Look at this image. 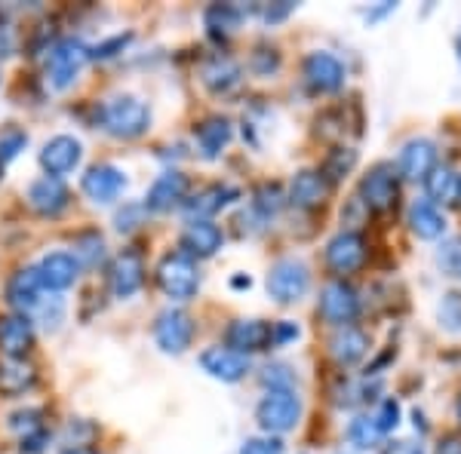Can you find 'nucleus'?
Wrapping results in <instances>:
<instances>
[{"label":"nucleus","mask_w":461,"mask_h":454,"mask_svg":"<svg viewBox=\"0 0 461 454\" xmlns=\"http://www.w3.org/2000/svg\"><path fill=\"white\" fill-rule=\"evenodd\" d=\"M102 126L117 138H139L151 126V108L136 95H114L102 105Z\"/></svg>","instance_id":"1"},{"label":"nucleus","mask_w":461,"mask_h":454,"mask_svg":"<svg viewBox=\"0 0 461 454\" xmlns=\"http://www.w3.org/2000/svg\"><path fill=\"white\" fill-rule=\"evenodd\" d=\"M158 286L160 292L173 301H191L200 289V271L197 262L185 252H169L158 264Z\"/></svg>","instance_id":"2"},{"label":"nucleus","mask_w":461,"mask_h":454,"mask_svg":"<svg viewBox=\"0 0 461 454\" xmlns=\"http://www.w3.org/2000/svg\"><path fill=\"white\" fill-rule=\"evenodd\" d=\"M302 418V399L295 390H267L256 405V421L267 436L289 433Z\"/></svg>","instance_id":"3"},{"label":"nucleus","mask_w":461,"mask_h":454,"mask_svg":"<svg viewBox=\"0 0 461 454\" xmlns=\"http://www.w3.org/2000/svg\"><path fill=\"white\" fill-rule=\"evenodd\" d=\"M89 58V49L74 37H62L47 49V84L53 89H68L74 86L77 74L84 71Z\"/></svg>","instance_id":"4"},{"label":"nucleus","mask_w":461,"mask_h":454,"mask_svg":"<svg viewBox=\"0 0 461 454\" xmlns=\"http://www.w3.org/2000/svg\"><path fill=\"white\" fill-rule=\"evenodd\" d=\"M357 200H360V203L375 215H384L397 206L400 175L393 173L391 163H375V166L360 178V197Z\"/></svg>","instance_id":"5"},{"label":"nucleus","mask_w":461,"mask_h":454,"mask_svg":"<svg viewBox=\"0 0 461 454\" xmlns=\"http://www.w3.org/2000/svg\"><path fill=\"white\" fill-rule=\"evenodd\" d=\"M308 286H311L308 264L299 262V258H280L267 271V295L277 304H295L299 298H304Z\"/></svg>","instance_id":"6"},{"label":"nucleus","mask_w":461,"mask_h":454,"mask_svg":"<svg viewBox=\"0 0 461 454\" xmlns=\"http://www.w3.org/2000/svg\"><path fill=\"white\" fill-rule=\"evenodd\" d=\"M326 267H330L336 277H351V273L363 271L369 258V249H366V240H363L357 230H341V234L332 236L326 243Z\"/></svg>","instance_id":"7"},{"label":"nucleus","mask_w":461,"mask_h":454,"mask_svg":"<svg viewBox=\"0 0 461 454\" xmlns=\"http://www.w3.org/2000/svg\"><path fill=\"white\" fill-rule=\"evenodd\" d=\"M302 77H304V86H308L311 93L330 95V93H339V89L345 86V65H341L332 53L317 49V53H311L308 58H304Z\"/></svg>","instance_id":"8"},{"label":"nucleus","mask_w":461,"mask_h":454,"mask_svg":"<svg viewBox=\"0 0 461 454\" xmlns=\"http://www.w3.org/2000/svg\"><path fill=\"white\" fill-rule=\"evenodd\" d=\"M154 341H158L163 353H185L191 347V341H194V319L178 307L163 310L158 323H154Z\"/></svg>","instance_id":"9"},{"label":"nucleus","mask_w":461,"mask_h":454,"mask_svg":"<svg viewBox=\"0 0 461 454\" xmlns=\"http://www.w3.org/2000/svg\"><path fill=\"white\" fill-rule=\"evenodd\" d=\"M360 314V298L345 280H332L320 292V316L332 325H351Z\"/></svg>","instance_id":"10"},{"label":"nucleus","mask_w":461,"mask_h":454,"mask_svg":"<svg viewBox=\"0 0 461 454\" xmlns=\"http://www.w3.org/2000/svg\"><path fill=\"white\" fill-rule=\"evenodd\" d=\"M28 206H32L34 215L41 218H59L71 203V193L65 188L62 178H50V175H41L37 182H32L28 188Z\"/></svg>","instance_id":"11"},{"label":"nucleus","mask_w":461,"mask_h":454,"mask_svg":"<svg viewBox=\"0 0 461 454\" xmlns=\"http://www.w3.org/2000/svg\"><path fill=\"white\" fill-rule=\"evenodd\" d=\"M84 160V145L74 136H56L41 147V169L50 178H62L74 173Z\"/></svg>","instance_id":"12"},{"label":"nucleus","mask_w":461,"mask_h":454,"mask_svg":"<svg viewBox=\"0 0 461 454\" xmlns=\"http://www.w3.org/2000/svg\"><path fill=\"white\" fill-rule=\"evenodd\" d=\"M188 200V175L178 169H167L154 178V184L145 193V209L151 212H173L176 206H185Z\"/></svg>","instance_id":"13"},{"label":"nucleus","mask_w":461,"mask_h":454,"mask_svg":"<svg viewBox=\"0 0 461 454\" xmlns=\"http://www.w3.org/2000/svg\"><path fill=\"white\" fill-rule=\"evenodd\" d=\"M123 188H126V175L117 166H111V163H95L80 178V191L93 203H114L123 193Z\"/></svg>","instance_id":"14"},{"label":"nucleus","mask_w":461,"mask_h":454,"mask_svg":"<svg viewBox=\"0 0 461 454\" xmlns=\"http://www.w3.org/2000/svg\"><path fill=\"white\" fill-rule=\"evenodd\" d=\"M225 347L240 356L271 350V325L265 319H234L225 332Z\"/></svg>","instance_id":"15"},{"label":"nucleus","mask_w":461,"mask_h":454,"mask_svg":"<svg viewBox=\"0 0 461 454\" xmlns=\"http://www.w3.org/2000/svg\"><path fill=\"white\" fill-rule=\"evenodd\" d=\"M142 282H145V258L136 249H123L114 258L108 273L111 292H114V298H132L142 289Z\"/></svg>","instance_id":"16"},{"label":"nucleus","mask_w":461,"mask_h":454,"mask_svg":"<svg viewBox=\"0 0 461 454\" xmlns=\"http://www.w3.org/2000/svg\"><path fill=\"white\" fill-rule=\"evenodd\" d=\"M34 350V325L22 314L0 316V356L4 360H25Z\"/></svg>","instance_id":"17"},{"label":"nucleus","mask_w":461,"mask_h":454,"mask_svg":"<svg viewBox=\"0 0 461 454\" xmlns=\"http://www.w3.org/2000/svg\"><path fill=\"white\" fill-rule=\"evenodd\" d=\"M437 169V145L430 138H412L403 145L397 160V173L406 182H425Z\"/></svg>","instance_id":"18"},{"label":"nucleus","mask_w":461,"mask_h":454,"mask_svg":"<svg viewBox=\"0 0 461 454\" xmlns=\"http://www.w3.org/2000/svg\"><path fill=\"white\" fill-rule=\"evenodd\" d=\"M200 369L221 384H237L247 378L249 360L228 347H206L203 353H200Z\"/></svg>","instance_id":"19"},{"label":"nucleus","mask_w":461,"mask_h":454,"mask_svg":"<svg viewBox=\"0 0 461 454\" xmlns=\"http://www.w3.org/2000/svg\"><path fill=\"white\" fill-rule=\"evenodd\" d=\"M41 289L43 282L37 277V267H19L10 277V282H6V304L16 314L28 316L32 310L41 307Z\"/></svg>","instance_id":"20"},{"label":"nucleus","mask_w":461,"mask_h":454,"mask_svg":"<svg viewBox=\"0 0 461 454\" xmlns=\"http://www.w3.org/2000/svg\"><path fill=\"white\" fill-rule=\"evenodd\" d=\"M37 277H41L43 289H53V292H65L71 289L80 277V262L71 252H50L43 255L41 267H37Z\"/></svg>","instance_id":"21"},{"label":"nucleus","mask_w":461,"mask_h":454,"mask_svg":"<svg viewBox=\"0 0 461 454\" xmlns=\"http://www.w3.org/2000/svg\"><path fill=\"white\" fill-rule=\"evenodd\" d=\"M330 193L332 184L320 175V169H302L289 184V203L299 206V209H320L330 200Z\"/></svg>","instance_id":"22"},{"label":"nucleus","mask_w":461,"mask_h":454,"mask_svg":"<svg viewBox=\"0 0 461 454\" xmlns=\"http://www.w3.org/2000/svg\"><path fill=\"white\" fill-rule=\"evenodd\" d=\"M200 80H203V86L210 89L212 95H228L240 86L243 68L230 56L219 53V56H210L203 62V68H200Z\"/></svg>","instance_id":"23"},{"label":"nucleus","mask_w":461,"mask_h":454,"mask_svg":"<svg viewBox=\"0 0 461 454\" xmlns=\"http://www.w3.org/2000/svg\"><path fill=\"white\" fill-rule=\"evenodd\" d=\"M369 353V334L357 325H339L336 334L330 338V356L341 369L357 366Z\"/></svg>","instance_id":"24"},{"label":"nucleus","mask_w":461,"mask_h":454,"mask_svg":"<svg viewBox=\"0 0 461 454\" xmlns=\"http://www.w3.org/2000/svg\"><path fill=\"white\" fill-rule=\"evenodd\" d=\"M240 197L237 188H228V184H210V188L197 191L194 197L185 200V212H188L191 221H210V215L221 212L228 203Z\"/></svg>","instance_id":"25"},{"label":"nucleus","mask_w":461,"mask_h":454,"mask_svg":"<svg viewBox=\"0 0 461 454\" xmlns=\"http://www.w3.org/2000/svg\"><path fill=\"white\" fill-rule=\"evenodd\" d=\"M221 243H225V234L212 221H191L182 234V252L188 258H212Z\"/></svg>","instance_id":"26"},{"label":"nucleus","mask_w":461,"mask_h":454,"mask_svg":"<svg viewBox=\"0 0 461 454\" xmlns=\"http://www.w3.org/2000/svg\"><path fill=\"white\" fill-rule=\"evenodd\" d=\"M194 138H197L200 154H203L206 160H215L230 145V138H234V126H230L228 117L212 114L194 126Z\"/></svg>","instance_id":"27"},{"label":"nucleus","mask_w":461,"mask_h":454,"mask_svg":"<svg viewBox=\"0 0 461 454\" xmlns=\"http://www.w3.org/2000/svg\"><path fill=\"white\" fill-rule=\"evenodd\" d=\"M428 200L440 209V206H458L461 203V175L452 166H440L425 178Z\"/></svg>","instance_id":"28"},{"label":"nucleus","mask_w":461,"mask_h":454,"mask_svg":"<svg viewBox=\"0 0 461 454\" xmlns=\"http://www.w3.org/2000/svg\"><path fill=\"white\" fill-rule=\"evenodd\" d=\"M409 230H412L419 240H440L446 234V218L430 200H415L409 206Z\"/></svg>","instance_id":"29"},{"label":"nucleus","mask_w":461,"mask_h":454,"mask_svg":"<svg viewBox=\"0 0 461 454\" xmlns=\"http://www.w3.org/2000/svg\"><path fill=\"white\" fill-rule=\"evenodd\" d=\"M37 384V369L28 360H0V396H22Z\"/></svg>","instance_id":"30"},{"label":"nucleus","mask_w":461,"mask_h":454,"mask_svg":"<svg viewBox=\"0 0 461 454\" xmlns=\"http://www.w3.org/2000/svg\"><path fill=\"white\" fill-rule=\"evenodd\" d=\"M203 25L210 34H234L243 25V10L237 4H210L203 10Z\"/></svg>","instance_id":"31"},{"label":"nucleus","mask_w":461,"mask_h":454,"mask_svg":"<svg viewBox=\"0 0 461 454\" xmlns=\"http://www.w3.org/2000/svg\"><path fill=\"white\" fill-rule=\"evenodd\" d=\"M354 166H357V151H354V147H332V151L326 154L323 166H320V175H323L326 182L336 188L341 178L351 175Z\"/></svg>","instance_id":"32"},{"label":"nucleus","mask_w":461,"mask_h":454,"mask_svg":"<svg viewBox=\"0 0 461 454\" xmlns=\"http://www.w3.org/2000/svg\"><path fill=\"white\" fill-rule=\"evenodd\" d=\"M74 258L80 262V267H95L105 262V236L99 230H84V234L74 236Z\"/></svg>","instance_id":"33"},{"label":"nucleus","mask_w":461,"mask_h":454,"mask_svg":"<svg viewBox=\"0 0 461 454\" xmlns=\"http://www.w3.org/2000/svg\"><path fill=\"white\" fill-rule=\"evenodd\" d=\"M382 439L384 433L378 430L373 414H360V418H354L348 423V442H351L354 449H375Z\"/></svg>","instance_id":"34"},{"label":"nucleus","mask_w":461,"mask_h":454,"mask_svg":"<svg viewBox=\"0 0 461 454\" xmlns=\"http://www.w3.org/2000/svg\"><path fill=\"white\" fill-rule=\"evenodd\" d=\"M284 188L280 184H258L256 191H252V209H256L258 218H274V215L280 212V206H284Z\"/></svg>","instance_id":"35"},{"label":"nucleus","mask_w":461,"mask_h":454,"mask_svg":"<svg viewBox=\"0 0 461 454\" xmlns=\"http://www.w3.org/2000/svg\"><path fill=\"white\" fill-rule=\"evenodd\" d=\"M10 430H13V433H19L22 442H25V439H34V436L47 433V430H43V412H41V408H25V412L10 414Z\"/></svg>","instance_id":"36"},{"label":"nucleus","mask_w":461,"mask_h":454,"mask_svg":"<svg viewBox=\"0 0 461 454\" xmlns=\"http://www.w3.org/2000/svg\"><path fill=\"white\" fill-rule=\"evenodd\" d=\"M280 49L277 47H267V43H258L256 49H252L249 56V71L256 74V77H271V74L280 71Z\"/></svg>","instance_id":"37"},{"label":"nucleus","mask_w":461,"mask_h":454,"mask_svg":"<svg viewBox=\"0 0 461 454\" xmlns=\"http://www.w3.org/2000/svg\"><path fill=\"white\" fill-rule=\"evenodd\" d=\"M437 319H440L443 329L458 332L461 329V295L458 292H446L440 307H437Z\"/></svg>","instance_id":"38"},{"label":"nucleus","mask_w":461,"mask_h":454,"mask_svg":"<svg viewBox=\"0 0 461 454\" xmlns=\"http://www.w3.org/2000/svg\"><path fill=\"white\" fill-rule=\"evenodd\" d=\"M437 264H440V271L446 277H461V236L456 240H446L440 245V252H437Z\"/></svg>","instance_id":"39"},{"label":"nucleus","mask_w":461,"mask_h":454,"mask_svg":"<svg viewBox=\"0 0 461 454\" xmlns=\"http://www.w3.org/2000/svg\"><path fill=\"white\" fill-rule=\"evenodd\" d=\"M262 381H265L267 390H293L295 375H293V369H289V366H284V362H277V366H267V369H265Z\"/></svg>","instance_id":"40"},{"label":"nucleus","mask_w":461,"mask_h":454,"mask_svg":"<svg viewBox=\"0 0 461 454\" xmlns=\"http://www.w3.org/2000/svg\"><path fill=\"white\" fill-rule=\"evenodd\" d=\"M25 145H28L25 132H22V129H6L4 136H0V163H10Z\"/></svg>","instance_id":"41"},{"label":"nucleus","mask_w":461,"mask_h":454,"mask_svg":"<svg viewBox=\"0 0 461 454\" xmlns=\"http://www.w3.org/2000/svg\"><path fill=\"white\" fill-rule=\"evenodd\" d=\"M284 442L277 436H256L240 445V454H284Z\"/></svg>","instance_id":"42"},{"label":"nucleus","mask_w":461,"mask_h":454,"mask_svg":"<svg viewBox=\"0 0 461 454\" xmlns=\"http://www.w3.org/2000/svg\"><path fill=\"white\" fill-rule=\"evenodd\" d=\"M373 418L378 423V430H382V433L388 436L391 430L400 423V402L397 399H384L382 405H378V412L373 414Z\"/></svg>","instance_id":"43"},{"label":"nucleus","mask_w":461,"mask_h":454,"mask_svg":"<svg viewBox=\"0 0 461 454\" xmlns=\"http://www.w3.org/2000/svg\"><path fill=\"white\" fill-rule=\"evenodd\" d=\"M130 40H132V34H117V37H111V40L99 43L95 49H89V56H93V58H102V62H105V58H114L117 53H123L126 43H130Z\"/></svg>","instance_id":"44"},{"label":"nucleus","mask_w":461,"mask_h":454,"mask_svg":"<svg viewBox=\"0 0 461 454\" xmlns=\"http://www.w3.org/2000/svg\"><path fill=\"white\" fill-rule=\"evenodd\" d=\"M299 325L295 323H289V319H280V323H271V344L274 347H284L289 344V341H295L299 338Z\"/></svg>","instance_id":"45"},{"label":"nucleus","mask_w":461,"mask_h":454,"mask_svg":"<svg viewBox=\"0 0 461 454\" xmlns=\"http://www.w3.org/2000/svg\"><path fill=\"white\" fill-rule=\"evenodd\" d=\"M295 10V4L293 0H280V4H271V6H265L262 10V19L267 22V25H277V22H284L289 13Z\"/></svg>","instance_id":"46"},{"label":"nucleus","mask_w":461,"mask_h":454,"mask_svg":"<svg viewBox=\"0 0 461 454\" xmlns=\"http://www.w3.org/2000/svg\"><path fill=\"white\" fill-rule=\"evenodd\" d=\"M142 209L145 206H126L123 212H117V230H123V234H130V230L139 227V218H142Z\"/></svg>","instance_id":"47"},{"label":"nucleus","mask_w":461,"mask_h":454,"mask_svg":"<svg viewBox=\"0 0 461 454\" xmlns=\"http://www.w3.org/2000/svg\"><path fill=\"white\" fill-rule=\"evenodd\" d=\"M437 454H461V433L443 436L440 445H437Z\"/></svg>","instance_id":"48"},{"label":"nucleus","mask_w":461,"mask_h":454,"mask_svg":"<svg viewBox=\"0 0 461 454\" xmlns=\"http://www.w3.org/2000/svg\"><path fill=\"white\" fill-rule=\"evenodd\" d=\"M384 454H425V449L415 445V442H393Z\"/></svg>","instance_id":"49"},{"label":"nucleus","mask_w":461,"mask_h":454,"mask_svg":"<svg viewBox=\"0 0 461 454\" xmlns=\"http://www.w3.org/2000/svg\"><path fill=\"white\" fill-rule=\"evenodd\" d=\"M13 49H16L13 47V31L10 28H0V56H13Z\"/></svg>","instance_id":"50"},{"label":"nucleus","mask_w":461,"mask_h":454,"mask_svg":"<svg viewBox=\"0 0 461 454\" xmlns=\"http://www.w3.org/2000/svg\"><path fill=\"white\" fill-rule=\"evenodd\" d=\"M234 289H249L252 286V280L249 277H234V282H230Z\"/></svg>","instance_id":"51"},{"label":"nucleus","mask_w":461,"mask_h":454,"mask_svg":"<svg viewBox=\"0 0 461 454\" xmlns=\"http://www.w3.org/2000/svg\"><path fill=\"white\" fill-rule=\"evenodd\" d=\"M65 454H95V451H89V449H68Z\"/></svg>","instance_id":"52"},{"label":"nucleus","mask_w":461,"mask_h":454,"mask_svg":"<svg viewBox=\"0 0 461 454\" xmlns=\"http://www.w3.org/2000/svg\"><path fill=\"white\" fill-rule=\"evenodd\" d=\"M456 418H458V423H461V393H458V399H456Z\"/></svg>","instance_id":"53"},{"label":"nucleus","mask_w":461,"mask_h":454,"mask_svg":"<svg viewBox=\"0 0 461 454\" xmlns=\"http://www.w3.org/2000/svg\"><path fill=\"white\" fill-rule=\"evenodd\" d=\"M458 58H461V37H458Z\"/></svg>","instance_id":"54"},{"label":"nucleus","mask_w":461,"mask_h":454,"mask_svg":"<svg viewBox=\"0 0 461 454\" xmlns=\"http://www.w3.org/2000/svg\"><path fill=\"white\" fill-rule=\"evenodd\" d=\"M0 178H4V163H0Z\"/></svg>","instance_id":"55"}]
</instances>
